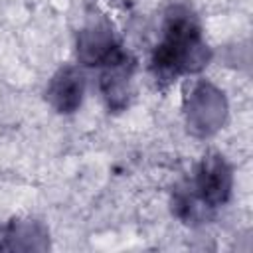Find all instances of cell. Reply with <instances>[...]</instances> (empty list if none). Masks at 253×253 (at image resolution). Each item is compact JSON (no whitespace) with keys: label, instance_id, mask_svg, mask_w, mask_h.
I'll use <instances>...</instances> for the list:
<instances>
[{"label":"cell","instance_id":"3957f363","mask_svg":"<svg viewBox=\"0 0 253 253\" xmlns=\"http://www.w3.org/2000/svg\"><path fill=\"white\" fill-rule=\"evenodd\" d=\"M105 71L101 75V89L111 109H123L128 99V79L132 63L128 55L119 47L107 61H103Z\"/></svg>","mask_w":253,"mask_h":253},{"label":"cell","instance_id":"6da1fadb","mask_svg":"<svg viewBox=\"0 0 253 253\" xmlns=\"http://www.w3.org/2000/svg\"><path fill=\"white\" fill-rule=\"evenodd\" d=\"M210 61V49L202 40L196 14L174 4L164 18V38L152 55V71L158 81H172L182 73H196Z\"/></svg>","mask_w":253,"mask_h":253},{"label":"cell","instance_id":"277c9868","mask_svg":"<svg viewBox=\"0 0 253 253\" xmlns=\"http://www.w3.org/2000/svg\"><path fill=\"white\" fill-rule=\"evenodd\" d=\"M83 89H85V79L81 71L71 65H65L51 77L45 97L57 113L67 115L77 111V107L81 105Z\"/></svg>","mask_w":253,"mask_h":253},{"label":"cell","instance_id":"5b68a950","mask_svg":"<svg viewBox=\"0 0 253 253\" xmlns=\"http://www.w3.org/2000/svg\"><path fill=\"white\" fill-rule=\"evenodd\" d=\"M117 49L119 45L113 40L109 24L105 22H91L79 36V57L87 65H95V63L101 65Z\"/></svg>","mask_w":253,"mask_h":253},{"label":"cell","instance_id":"7a4b0ae2","mask_svg":"<svg viewBox=\"0 0 253 253\" xmlns=\"http://www.w3.org/2000/svg\"><path fill=\"white\" fill-rule=\"evenodd\" d=\"M231 194V168L219 154H208L200 162L196 176V196L208 206L217 208Z\"/></svg>","mask_w":253,"mask_h":253}]
</instances>
